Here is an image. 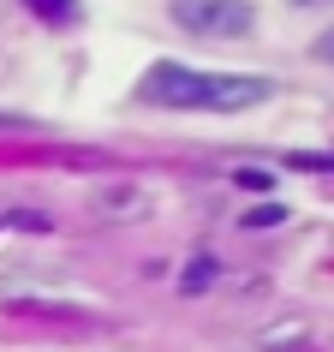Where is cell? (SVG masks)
I'll list each match as a JSON object with an SVG mask.
<instances>
[{
    "instance_id": "cell-1",
    "label": "cell",
    "mask_w": 334,
    "mask_h": 352,
    "mask_svg": "<svg viewBox=\"0 0 334 352\" xmlns=\"http://www.w3.org/2000/svg\"><path fill=\"white\" fill-rule=\"evenodd\" d=\"M149 108H197V113H227V108H257L269 84L263 78H221V72H191L179 60H162L149 66L144 84H137Z\"/></svg>"
},
{
    "instance_id": "cell-2",
    "label": "cell",
    "mask_w": 334,
    "mask_h": 352,
    "mask_svg": "<svg viewBox=\"0 0 334 352\" xmlns=\"http://www.w3.org/2000/svg\"><path fill=\"white\" fill-rule=\"evenodd\" d=\"M173 19L186 24L191 36H215V42H227V36H251V6L245 0H173Z\"/></svg>"
},
{
    "instance_id": "cell-3",
    "label": "cell",
    "mask_w": 334,
    "mask_h": 352,
    "mask_svg": "<svg viewBox=\"0 0 334 352\" xmlns=\"http://www.w3.org/2000/svg\"><path fill=\"white\" fill-rule=\"evenodd\" d=\"M36 12H54V24H66V12H72V0H30Z\"/></svg>"
},
{
    "instance_id": "cell-4",
    "label": "cell",
    "mask_w": 334,
    "mask_h": 352,
    "mask_svg": "<svg viewBox=\"0 0 334 352\" xmlns=\"http://www.w3.org/2000/svg\"><path fill=\"white\" fill-rule=\"evenodd\" d=\"M304 6H334V0H304Z\"/></svg>"
}]
</instances>
